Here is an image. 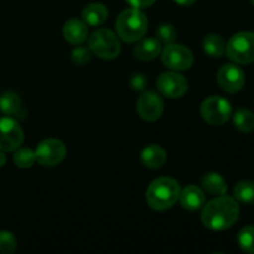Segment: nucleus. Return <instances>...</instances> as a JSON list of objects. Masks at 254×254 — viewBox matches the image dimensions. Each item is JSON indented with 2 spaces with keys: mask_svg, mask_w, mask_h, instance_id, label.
<instances>
[{
  "mask_svg": "<svg viewBox=\"0 0 254 254\" xmlns=\"http://www.w3.org/2000/svg\"><path fill=\"white\" fill-rule=\"evenodd\" d=\"M240 217V206L236 198L221 195L203 207L201 221L212 231H226L232 227Z\"/></svg>",
  "mask_w": 254,
  "mask_h": 254,
  "instance_id": "f257e3e1",
  "label": "nucleus"
},
{
  "mask_svg": "<svg viewBox=\"0 0 254 254\" xmlns=\"http://www.w3.org/2000/svg\"><path fill=\"white\" fill-rule=\"evenodd\" d=\"M180 185L171 178H159L146 190V202L155 211H165L173 207L180 196Z\"/></svg>",
  "mask_w": 254,
  "mask_h": 254,
  "instance_id": "f03ea898",
  "label": "nucleus"
},
{
  "mask_svg": "<svg viewBox=\"0 0 254 254\" xmlns=\"http://www.w3.org/2000/svg\"><path fill=\"white\" fill-rule=\"evenodd\" d=\"M116 30L124 42L133 44L144 37L148 30V19L140 9H126L117 17Z\"/></svg>",
  "mask_w": 254,
  "mask_h": 254,
  "instance_id": "7ed1b4c3",
  "label": "nucleus"
},
{
  "mask_svg": "<svg viewBox=\"0 0 254 254\" xmlns=\"http://www.w3.org/2000/svg\"><path fill=\"white\" fill-rule=\"evenodd\" d=\"M228 59L240 64L254 62V32L242 31L233 35L226 45Z\"/></svg>",
  "mask_w": 254,
  "mask_h": 254,
  "instance_id": "20e7f679",
  "label": "nucleus"
},
{
  "mask_svg": "<svg viewBox=\"0 0 254 254\" xmlns=\"http://www.w3.org/2000/svg\"><path fill=\"white\" fill-rule=\"evenodd\" d=\"M89 50L103 60H113L121 54V42L117 35L108 29L94 31L88 39Z\"/></svg>",
  "mask_w": 254,
  "mask_h": 254,
  "instance_id": "39448f33",
  "label": "nucleus"
},
{
  "mask_svg": "<svg viewBox=\"0 0 254 254\" xmlns=\"http://www.w3.org/2000/svg\"><path fill=\"white\" fill-rule=\"evenodd\" d=\"M201 116L210 126H222L232 114V106L226 98L220 96L208 97L201 104Z\"/></svg>",
  "mask_w": 254,
  "mask_h": 254,
  "instance_id": "423d86ee",
  "label": "nucleus"
},
{
  "mask_svg": "<svg viewBox=\"0 0 254 254\" xmlns=\"http://www.w3.org/2000/svg\"><path fill=\"white\" fill-rule=\"evenodd\" d=\"M161 61L173 71H186L193 64V55L184 45L168 44L161 50Z\"/></svg>",
  "mask_w": 254,
  "mask_h": 254,
  "instance_id": "0eeeda50",
  "label": "nucleus"
},
{
  "mask_svg": "<svg viewBox=\"0 0 254 254\" xmlns=\"http://www.w3.org/2000/svg\"><path fill=\"white\" fill-rule=\"evenodd\" d=\"M66 154V145L59 139H45L35 149L36 161L42 166L59 165Z\"/></svg>",
  "mask_w": 254,
  "mask_h": 254,
  "instance_id": "6e6552de",
  "label": "nucleus"
},
{
  "mask_svg": "<svg viewBox=\"0 0 254 254\" xmlns=\"http://www.w3.org/2000/svg\"><path fill=\"white\" fill-rule=\"evenodd\" d=\"M24 141V131L15 119L0 118V150L15 151Z\"/></svg>",
  "mask_w": 254,
  "mask_h": 254,
  "instance_id": "1a4fd4ad",
  "label": "nucleus"
},
{
  "mask_svg": "<svg viewBox=\"0 0 254 254\" xmlns=\"http://www.w3.org/2000/svg\"><path fill=\"white\" fill-rule=\"evenodd\" d=\"M159 92L166 98H180L188 92V81L183 74L176 71L165 72L160 74L156 82Z\"/></svg>",
  "mask_w": 254,
  "mask_h": 254,
  "instance_id": "9d476101",
  "label": "nucleus"
},
{
  "mask_svg": "<svg viewBox=\"0 0 254 254\" xmlns=\"http://www.w3.org/2000/svg\"><path fill=\"white\" fill-rule=\"evenodd\" d=\"M136 112L144 121H156L160 118L164 112L163 98L153 91L144 92L136 102Z\"/></svg>",
  "mask_w": 254,
  "mask_h": 254,
  "instance_id": "9b49d317",
  "label": "nucleus"
},
{
  "mask_svg": "<svg viewBox=\"0 0 254 254\" xmlns=\"http://www.w3.org/2000/svg\"><path fill=\"white\" fill-rule=\"evenodd\" d=\"M245 72L237 64H227L222 66L218 71L217 82L218 86L228 93L240 92L245 86Z\"/></svg>",
  "mask_w": 254,
  "mask_h": 254,
  "instance_id": "f8f14e48",
  "label": "nucleus"
},
{
  "mask_svg": "<svg viewBox=\"0 0 254 254\" xmlns=\"http://www.w3.org/2000/svg\"><path fill=\"white\" fill-rule=\"evenodd\" d=\"M205 193L200 188L195 185L186 186L183 191H180L179 201L181 206L188 211H197L205 205Z\"/></svg>",
  "mask_w": 254,
  "mask_h": 254,
  "instance_id": "ddd939ff",
  "label": "nucleus"
},
{
  "mask_svg": "<svg viewBox=\"0 0 254 254\" xmlns=\"http://www.w3.org/2000/svg\"><path fill=\"white\" fill-rule=\"evenodd\" d=\"M64 36L66 41L72 45H81L88 37V27L82 20L71 19L64 24Z\"/></svg>",
  "mask_w": 254,
  "mask_h": 254,
  "instance_id": "4468645a",
  "label": "nucleus"
},
{
  "mask_svg": "<svg viewBox=\"0 0 254 254\" xmlns=\"http://www.w3.org/2000/svg\"><path fill=\"white\" fill-rule=\"evenodd\" d=\"M161 54V42L159 40L149 37L141 40L134 47V56L140 61H151Z\"/></svg>",
  "mask_w": 254,
  "mask_h": 254,
  "instance_id": "2eb2a0df",
  "label": "nucleus"
},
{
  "mask_svg": "<svg viewBox=\"0 0 254 254\" xmlns=\"http://www.w3.org/2000/svg\"><path fill=\"white\" fill-rule=\"evenodd\" d=\"M141 163L149 169H159L165 164L166 151L161 146L151 144L141 151Z\"/></svg>",
  "mask_w": 254,
  "mask_h": 254,
  "instance_id": "dca6fc26",
  "label": "nucleus"
},
{
  "mask_svg": "<svg viewBox=\"0 0 254 254\" xmlns=\"http://www.w3.org/2000/svg\"><path fill=\"white\" fill-rule=\"evenodd\" d=\"M82 17H83V21L89 26H99L108 17V9L103 4L93 2L84 7L82 11Z\"/></svg>",
  "mask_w": 254,
  "mask_h": 254,
  "instance_id": "f3484780",
  "label": "nucleus"
},
{
  "mask_svg": "<svg viewBox=\"0 0 254 254\" xmlns=\"http://www.w3.org/2000/svg\"><path fill=\"white\" fill-rule=\"evenodd\" d=\"M201 183H202L203 189L210 195L221 196L226 195L227 192V184H226L225 179L217 173H207L206 175H203Z\"/></svg>",
  "mask_w": 254,
  "mask_h": 254,
  "instance_id": "a211bd4d",
  "label": "nucleus"
},
{
  "mask_svg": "<svg viewBox=\"0 0 254 254\" xmlns=\"http://www.w3.org/2000/svg\"><path fill=\"white\" fill-rule=\"evenodd\" d=\"M0 111L6 116H16L21 111V99L14 92H5L0 96Z\"/></svg>",
  "mask_w": 254,
  "mask_h": 254,
  "instance_id": "6ab92c4d",
  "label": "nucleus"
},
{
  "mask_svg": "<svg viewBox=\"0 0 254 254\" xmlns=\"http://www.w3.org/2000/svg\"><path fill=\"white\" fill-rule=\"evenodd\" d=\"M203 51L211 57H221L226 51V44L217 34H210L202 41Z\"/></svg>",
  "mask_w": 254,
  "mask_h": 254,
  "instance_id": "aec40b11",
  "label": "nucleus"
},
{
  "mask_svg": "<svg viewBox=\"0 0 254 254\" xmlns=\"http://www.w3.org/2000/svg\"><path fill=\"white\" fill-rule=\"evenodd\" d=\"M233 123L242 133H251L254 130V114L248 109H238L233 116Z\"/></svg>",
  "mask_w": 254,
  "mask_h": 254,
  "instance_id": "412c9836",
  "label": "nucleus"
},
{
  "mask_svg": "<svg viewBox=\"0 0 254 254\" xmlns=\"http://www.w3.org/2000/svg\"><path fill=\"white\" fill-rule=\"evenodd\" d=\"M235 198L242 203L254 202V183L253 181H241L235 186Z\"/></svg>",
  "mask_w": 254,
  "mask_h": 254,
  "instance_id": "4be33fe9",
  "label": "nucleus"
},
{
  "mask_svg": "<svg viewBox=\"0 0 254 254\" xmlns=\"http://www.w3.org/2000/svg\"><path fill=\"white\" fill-rule=\"evenodd\" d=\"M12 160L17 168L27 169L34 165V163L36 161V156H35V151H32L31 149L22 148L16 149L14 156H12Z\"/></svg>",
  "mask_w": 254,
  "mask_h": 254,
  "instance_id": "5701e85b",
  "label": "nucleus"
},
{
  "mask_svg": "<svg viewBox=\"0 0 254 254\" xmlns=\"http://www.w3.org/2000/svg\"><path fill=\"white\" fill-rule=\"evenodd\" d=\"M238 245L245 252L254 254V226H246L240 231Z\"/></svg>",
  "mask_w": 254,
  "mask_h": 254,
  "instance_id": "b1692460",
  "label": "nucleus"
},
{
  "mask_svg": "<svg viewBox=\"0 0 254 254\" xmlns=\"http://www.w3.org/2000/svg\"><path fill=\"white\" fill-rule=\"evenodd\" d=\"M16 250V238L9 231L0 232V253L12 254Z\"/></svg>",
  "mask_w": 254,
  "mask_h": 254,
  "instance_id": "393cba45",
  "label": "nucleus"
},
{
  "mask_svg": "<svg viewBox=\"0 0 254 254\" xmlns=\"http://www.w3.org/2000/svg\"><path fill=\"white\" fill-rule=\"evenodd\" d=\"M156 35L160 42L164 44H173L174 40L176 39V30L171 24H161L156 29Z\"/></svg>",
  "mask_w": 254,
  "mask_h": 254,
  "instance_id": "a878e982",
  "label": "nucleus"
},
{
  "mask_svg": "<svg viewBox=\"0 0 254 254\" xmlns=\"http://www.w3.org/2000/svg\"><path fill=\"white\" fill-rule=\"evenodd\" d=\"M92 56V51L88 49V47L84 46H77L74 47L73 51H72L71 57L73 64H79V66H83L87 62H89Z\"/></svg>",
  "mask_w": 254,
  "mask_h": 254,
  "instance_id": "bb28decb",
  "label": "nucleus"
},
{
  "mask_svg": "<svg viewBox=\"0 0 254 254\" xmlns=\"http://www.w3.org/2000/svg\"><path fill=\"white\" fill-rule=\"evenodd\" d=\"M130 86L134 91H144L148 86V78L143 73H134L130 78Z\"/></svg>",
  "mask_w": 254,
  "mask_h": 254,
  "instance_id": "cd10ccee",
  "label": "nucleus"
},
{
  "mask_svg": "<svg viewBox=\"0 0 254 254\" xmlns=\"http://www.w3.org/2000/svg\"><path fill=\"white\" fill-rule=\"evenodd\" d=\"M130 6L135 7V9H143V7H148L153 5L156 0H126Z\"/></svg>",
  "mask_w": 254,
  "mask_h": 254,
  "instance_id": "c85d7f7f",
  "label": "nucleus"
},
{
  "mask_svg": "<svg viewBox=\"0 0 254 254\" xmlns=\"http://www.w3.org/2000/svg\"><path fill=\"white\" fill-rule=\"evenodd\" d=\"M175 2H178L179 5H184V6H188V5H192L196 0H174Z\"/></svg>",
  "mask_w": 254,
  "mask_h": 254,
  "instance_id": "c756f323",
  "label": "nucleus"
},
{
  "mask_svg": "<svg viewBox=\"0 0 254 254\" xmlns=\"http://www.w3.org/2000/svg\"><path fill=\"white\" fill-rule=\"evenodd\" d=\"M5 163H6V156H5L4 151L0 150V168H2L5 165Z\"/></svg>",
  "mask_w": 254,
  "mask_h": 254,
  "instance_id": "7c9ffc66",
  "label": "nucleus"
},
{
  "mask_svg": "<svg viewBox=\"0 0 254 254\" xmlns=\"http://www.w3.org/2000/svg\"><path fill=\"white\" fill-rule=\"evenodd\" d=\"M251 1H252V4L254 5V0H251Z\"/></svg>",
  "mask_w": 254,
  "mask_h": 254,
  "instance_id": "2f4dec72",
  "label": "nucleus"
}]
</instances>
